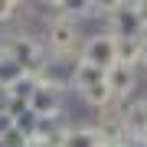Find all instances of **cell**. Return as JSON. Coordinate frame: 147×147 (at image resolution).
<instances>
[{
    "label": "cell",
    "mask_w": 147,
    "mask_h": 147,
    "mask_svg": "<svg viewBox=\"0 0 147 147\" xmlns=\"http://www.w3.org/2000/svg\"><path fill=\"white\" fill-rule=\"evenodd\" d=\"M49 42H53V49L59 56L72 53L75 42H79V23L65 20V16H56V20L49 23Z\"/></svg>",
    "instance_id": "obj_1"
},
{
    "label": "cell",
    "mask_w": 147,
    "mask_h": 147,
    "mask_svg": "<svg viewBox=\"0 0 147 147\" xmlns=\"http://www.w3.org/2000/svg\"><path fill=\"white\" fill-rule=\"evenodd\" d=\"M82 62L88 65H98V69H108L115 65V36H92L88 42H85V59Z\"/></svg>",
    "instance_id": "obj_2"
},
{
    "label": "cell",
    "mask_w": 147,
    "mask_h": 147,
    "mask_svg": "<svg viewBox=\"0 0 147 147\" xmlns=\"http://www.w3.org/2000/svg\"><path fill=\"white\" fill-rule=\"evenodd\" d=\"M134 82H137V75H134V69L131 65H108L105 69V85H108V92L115 95V98H124L127 92L134 88Z\"/></svg>",
    "instance_id": "obj_3"
},
{
    "label": "cell",
    "mask_w": 147,
    "mask_h": 147,
    "mask_svg": "<svg viewBox=\"0 0 147 147\" xmlns=\"http://www.w3.org/2000/svg\"><path fill=\"white\" fill-rule=\"evenodd\" d=\"M98 82H105V69L88 65V62H79V65H75V72H72V85H75L79 92L92 88V85H98Z\"/></svg>",
    "instance_id": "obj_4"
},
{
    "label": "cell",
    "mask_w": 147,
    "mask_h": 147,
    "mask_svg": "<svg viewBox=\"0 0 147 147\" xmlns=\"http://www.w3.org/2000/svg\"><path fill=\"white\" fill-rule=\"evenodd\" d=\"M101 137L88 131V127H72V131H65V147H98Z\"/></svg>",
    "instance_id": "obj_5"
},
{
    "label": "cell",
    "mask_w": 147,
    "mask_h": 147,
    "mask_svg": "<svg viewBox=\"0 0 147 147\" xmlns=\"http://www.w3.org/2000/svg\"><path fill=\"white\" fill-rule=\"evenodd\" d=\"M82 98L88 101L92 108H105V105H111V101H115V95L108 92V85H105V82H98V85H92V88H85V92H82Z\"/></svg>",
    "instance_id": "obj_6"
},
{
    "label": "cell",
    "mask_w": 147,
    "mask_h": 147,
    "mask_svg": "<svg viewBox=\"0 0 147 147\" xmlns=\"http://www.w3.org/2000/svg\"><path fill=\"white\" fill-rule=\"evenodd\" d=\"M16 10H20V3H10V0H0V23L10 20V16H16Z\"/></svg>",
    "instance_id": "obj_7"
},
{
    "label": "cell",
    "mask_w": 147,
    "mask_h": 147,
    "mask_svg": "<svg viewBox=\"0 0 147 147\" xmlns=\"http://www.w3.org/2000/svg\"><path fill=\"white\" fill-rule=\"evenodd\" d=\"M137 20H141V26H147V3H137Z\"/></svg>",
    "instance_id": "obj_8"
},
{
    "label": "cell",
    "mask_w": 147,
    "mask_h": 147,
    "mask_svg": "<svg viewBox=\"0 0 147 147\" xmlns=\"http://www.w3.org/2000/svg\"><path fill=\"white\" fill-rule=\"evenodd\" d=\"M141 62L147 65V42H144V53H141Z\"/></svg>",
    "instance_id": "obj_9"
}]
</instances>
